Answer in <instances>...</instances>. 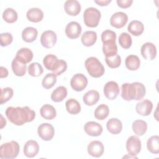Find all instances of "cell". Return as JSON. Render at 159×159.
<instances>
[{
    "instance_id": "obj_33",
    "label": "cell",
    "mask_w": 159,
    "mask_h": 159,
    "mask_svg": "<svg viewBox=\"0 0 159 159\" xmlns=\"http://www.w3.org/2000/svg\"><path fill=\"white\" fill-rule=\"evenodd\" d=\"M66 111L70 114H77L81 111V106L79 102L75 99L71 98L65 102Z\"/></svg>"
},
{
    "instance_id": "obj_12",
    "label": "cell",
    "mask_w": 159,
    "mask_h": 159,
    "mask_svg": "<svg viewBox=\"0 0 159 159\" xmlns=\"http://www.w3.org/2000/svg\"><path fill=\"white\" fill-rule=\"evenodd\" d=\"M119 91L120 89L118 84L114 81H108L104 85V94L106 98L109 100L115 99L117 97Z\"/></svg>"
},
{
    "instance_id": "obj_26",
    "label": "cell",
    "mask_w": 159,
    "mask_h": 159,
    "mask_svg": "<svg viewBox=\"0 0 159 159\" xmlns=\"http://www.w3.org/2000/svg\"><path fill=\"white\" fill-rule=\"evenodd\" d=\"M41 116L47 120L53 119L57 116V111L55 107L48 104H44L40 109Z\"/></svg>"
},
{
    "instance_id": "obj_8",
    "label": "cell",
    "mask_w": 159,
    "mask_h": 159,
    "mask_svg": "<svg viewBox=\"0 0 159 159\" xmlns=\"http://www.w3.org/2000/svg\"><path fill=\"white\" fill-rule=\"evenodd\" d=\"M142 145L139 138L135 135H132L128 138L126 142V149L129 155L137 157L141 151Z\"/></svg>"
},
{
    "instance_id": "obj_20",
    "label": "cell",
    "mask_w": 159,
    "mask_h": 159,
    "mask_svg": "<svg viewBox=\"0 0 159 159\" xmlns=\"http://www.w3.org/2000/svg\"><path fill=\"white\" fill-rule=\"evenodd\" d=\"M39 151V145L37 141L28 140L24 146V153L28 158H33L37 155Z\"/></svg>"
},
{
    "instance_id": "obj_24",
    "label": "cell",
    "mask_w": 159,
    "mask_h": 159,
    "mask_svg": "<svg viewBox=\"0 0 159 159\" xmlns=\"http://www.w3.org/2000/svg\"><path fill=\"white\" fill-rule=\"evenodd\" d=\"M38 31L33 27H27L22 32V40L27 43H31L35 41L37 37Z\"/></svg>"
},
{
    "instance_id": "obj_9",
    "label": "cell",
    "mask_w": 159,
    "mask_h": 159,
    "mask_svg": "<svg viewBox=\"0 0 159 159\" xmlns=\"http://www.w3.org/2000/svg\"><path fill=\"white\" fill-rule=\"evenodd\" d=\"M88 83V79L82 73H76L71 78L70 85L73 90L80 92L86 88Z\"/></svg>"
},
{
    "instance_id": "obj_5",
    "label": "cell",
    "mask_w": 159,
    "mask_h": 159,
    "mask_svg": "<svg viewBox=\"0 0 159 159\" xmlns=\"http://www.w3.org/2000/svg\"><path fill=\"white\" fill-rule=\"evenodd\" d=\"M84 65L89 75L93 78H99L104 74V66L96 57L88 58L84 62Z\"/></svg>"
},
{
    "instance_id": "obj_22",
    "label": "cell",
    "mask_w": 159,
    "mask_h": 159,
    "mask_svg": "<svg viewBox=\"0 0 159 159\" xmlns=\"http://www.w3.org/2000/svg\"><path fill=\"white\" fill-rule=\"evenodd\" d=\"M107 130L112 134H119L122 130V124L121 121L117 118L110 119L106 124Z\"/></svg>"
},
{
    "instance_id": "obj_40",
    "label": "cell",
    "mask_w": 159,
    "mask_h": 159,
    "mask_svg": "<svg viewBox=\"0 0 159 159\" xmlns=\"http://www.w3.org/2000/svg\"><path fill=\"white\" fill-rule=\"evenodd\" d=\"M119 43L124 49L129 48L132 43L131 36L126 32H122L119 37Z\"/></svg>"
},
{
    "instance_id": "obj_16",
    "label": "cell",
    "mask_w": 159,
    "mask_h": 159,
    "mask_svg": "<svg viewBox=\"0 0 159 159\" xmlns=\"http://www.w3.org/2000/svg\"><path fill=\"white\" fill-rule=\"evenodd\" d=\"M104 147L102 143L99 140L91 142L87 147V151L89 155L98 158L102 156L104 153Z\"/></svg>"
},
{
    "instance_id": "obj_6",
    "label": "cell",
    "mask_w": 159,
    "mask_h": 159,
    "mask_svg": "<svg viewBox=\"0 0 159 159\" xmlns=\"http://www.w3.org/2000/svg\"><path fill=\"white\" fill-rule=\"evenodd\" d=\"M19 145L14 140L3 143L0 147V158L2 159H13L19 153Z\"/></svg>"
},
{
    "instance_id": "obj_1",
    "label": "cell",
    "mask_w": 159,
    "mask_h": 159,
    "mask_svg": "<svg viewBox=\"0 0 159 159\" xmlns=\"http://www.w3.org/2000/svg\"><path fill=\"white\" fill-rule=\"evenodd\" d=\"M9 120L14 125H22L25 123L34 120L35 112L28 106L24 107H8L5 112Z\"/></svg>"
},
{
    "instance_id": "obj_28",
    "label": "cell",
    "mask_w": 159,
    "mask_h": 159,
    "mask_svg": "<svg viewBox=\"0 0 159 159\" xmlns=\"http://www.w3.org/2000/svg\"><path fill=\"white\" fill-rule=\"evenodd\" d=\"M81 40L84 46L91 47L97 40V34L96 32L92 30L86 31L81 35Z\"/></svg>"
},
{
    "instance_id": "obj_30",
    "label": "cell",
    "mask_w": 159,
    "mask_h": 159,
    "mask_svg": "<svg viewBox=\"0 0 159 159\" xmlns=\"http://www.w3.org/2000/svg\"><path fill=\"white\" fill-rule=\"evenodd\" d=\"M67 89L63 86H60L52 92L51 99L53 102H59L62 101L67 96Z\"/></svg>"
},
{
    "instance_id": "obj_3",
    "label": "cell",
    "mask_w": 159,
    "mask_h": 159,
    "mask_svg": "<svg viewBox=\"0 0 159 159\" xmlns=\"http://www.w3.org/2000/svg\"><path fill=\"white\" fill-rule=\"evenodd\" d=\"M43 63L45 68L52 71L57 76L61 75L66 70L67 63L61 59H58L57 57L53 54L47 55L43 59Z\"/></svg>"
},
{
    "instance_id": "obj_45",
    "label": "cell",
    "mask_w": 159,
    "mask_h": 159,
    "mask_svg": "<svg viewBox=\"0 0 159 159\" xmlns=\"http://www.w3.org/2000/svg\"><path fill=\"white\" fill-rule=\"evenodd\" d=\"M94 1L95 3H96L97 4H98L99 6H107L111 2V0H98V1L95 0Z\"/></svg>"
},
{
    "instance_id": "obj_29",
    "label": "cell",
    "mask_w": 159,
    "mask_h": 159,
    "mask_svg": "<svg viewBox=\"0 0 159 159\" xmlns=\"http://www.w3.org/2000/svg\"><path fill=\"white\" fill-rule=\"evenodd\" d=\"M11 67L14 74L17 76H23L27 70L26 64L20 62L16 57L12 60Z\"/></svg>"
},
{
    "instance_id": "obj_42",
    "label": "cell",
    "mask_w": 159,
    "mask_h": 159,
    "mask_svg": "<svg viewBox=\"0 0 159 159\" xmlns=\"http://www.w3.org/2000/svg\"><path fill=\"white\" fill-rule=\"evenodd\" d=\"M13 40L11 34L9 32L2 33L0 34V43L1 47H6L10 45Z\"/></svg>"
},
{
    "instance_id": "obj_43",
    "label": "cell",
    "mask_w": 159,
    "mask_h": 159,
    "mask_svg": "<svg viewBox=\"0 0 159 159\" xmlns=\"http://www.w3.org/2000/svg\"><path fill=\"white\" fill-rule=\"evenodd\" d=\"M133 3L132 0H117V4L121 8H128Z\"/></svg>"
},
{
    "instance_id": "obj_37",
    "label": "cell",
    "mask_w": 159,
    "mask_h": 159,
    "mask_svg": "<svg viewBox=\"0 0 159 159\" xmlns=\"http://www.w3.org/2000/svg\"><path fill=\"white\" fill-rule=\"evenodd\" d=\"M27 70L29 75L34 77L39 76L43 72V69L42 65L38 62H34L30 63L28 66Z\"/></svg>"
},
{
    "instance_id": "obj_19",
    "label": "cell",
    "mask_w": 159,
    "mask_h": 159,
    "mask_svg": "<svg viewBox=\"0 0 159 159\" xmlns=\"http://www.w3.org/2000/svg\"><path fill=\"white\" fill-rule=\"evenodd\" d=\"M81 4L76 0H68L64 4L66 13L71 16H77L81 11Z\"/></svg>"
},
{
    "instance_id": "obj_39",
    "label": "cell",
    "mask_w": 159,
    "mask_h": 159,
    "mask_svg": "<svg viewBox=\"0 0 159 159\" xmlns=\"http://www.w3.org/2000/svg\"><path fill=\"white\" fill-rule=\"evenodd\" d=\"M105 61L107 66L111 68H118L121 64V58L117 53L111 56L105 57Z\"/></svg>"
},
{
    "instance_id": "obj_15",
    "label": "cell",
    "mask_w": 159,
    "mask_h": 159,
    "mask_svg": "<svg viewBox=\"0 0 159 159\" xmlns=\"http://www.w3.org/2000/svg\"><path fill=\"white\" fill-rule=\"evenodd\" d=\"M140 53L145 60H153L157 56V48L153 43L146 42L141 47Z\"/></svg>"
},
{
    "instance_id": "obj_32",
    "label": "cell",
    "mask_w": 159,
    "mask_h": 159,
    "mask_svg": "<svg viewBox=\"0 0 159 159\" xmlns=\"http://www.w3.org/2000/svg\"><path fill=\"white\" fill-rule=\"evenodd\" d=\"M132 128L135 134L142 136L147 130V124L143 120H135L132 123Z\"/></svg>"
},
{
    "instance_id": "obj_36",
    "label": "cell",
    "mask_w": 159,
    "mask_h": 159,
    "mask_svg": "<svg viewBox=\"0 0 159 159\" xmlns=\"http://www.w3.org/2000/svg\"><path fill=\"white\" fill-rule=\"evenodd\" d=\"M2 18L7 23H14L17 20L18 15L14 9L8 7L4 11Z\"/></svg>"
},
{
    "instance_id": "obj_10",
    "label": "cell",
    "mask_w": 159,
    "mask_h": 159,
    "mask_svg": "<svg viewBox=\"0 0 159 159\" xmlns=\"http://www.w3.org/2000/svg\"><path fill=\"white\" fill-rule=\"evenodd\" d=\"M38 135L43 140L50 141L55 135V129L53 126L48 123L41 124L37 129Z\"/></svg>"
},
{
    "instance_id": "obj_27",
    "label": "cell",
    "mask_w": 159,
    "mask_h": 159,
    "mask_svg": "<svg viewBox=\"0 0 159 159\" xmlns=\"http://www.w3.org/2000/svg\"><path fill=\"white\" fill-rule=\"evenodd\" d=\"M127 30L134 36H139L143 32L144 25L142 22L134 20L128 25Z\"/></svg>"
},
{
    "instance_id": "obj_23",
    "label": "cell",
    "mask_w": 159,
    "mask_h": 159,
    "mask_svg": "<svg viewBox=\"0 0 159 159\" xmlns=\"http://www.w3.org/2000/svg\"><path fill=\"white\" fill-rule=\"evenodd\" d=\"M99 98V94L97 91L90 90L83 95V100L86 106H92L98 102Z\"/></svg>"
},
{
    "instance_id": "obj_11",
    "label": "cell",
    "mask_w": 159,
    "mask_h": 159,
    "mask_svg": "<svg viewBox=\"0 0 159 159\" xmlns=\"http://www.w3.org/2000/svg\"><path fill=\"white\" fill-rule=\"evenodd\" d=\"M57 40V34L52 30H46L40 37L41 45L46 48H51L55 45Z\"/></svg>"
},
{
    "instance_id": "obj_41",
    "label": "cell",
    "mask_w": 159,
    "mask_h": 159,
    "mask_svg": "<svg viewBox=\"0 0 159 159\" xmlns=\"http://www.w3.org/2000/svg\"><path fill=\"white\" fill-rule=\"evenodd\" d=\"M14 91L10 87H6L1 89V104H3L9 101L13 96Z\"/></svg>"
},
{
    "instance_id": "obj_7",
    "label": "cell",
    "mask_w": 159,
    "mask_h": 159,
    "mask_svg": "<svg viewBox=\"0 0 159 159\" xmlns=\"http://www.w3.org/2000/svg\"><path fill=\"white\" fill-rule=\"evenodd\" d=\"M101 14L100 11L93 7L86 9L83 13V20L84 24L89 27H96L100 21Z\"/></svg>"
},
{
    "instance_id": "obj_35",
    "label": "cell",
    "mask_w": 159,
    "mask_h": 159,
    "mask_svg": "<svg viewBox=\"0 0 159 159\" xmlns=\"http://www.w3.org/2000/svg\"><path fill=\"white\" fill-rule=\"evenodd\" d=\"M109 114V107L104 104H101L98 106L94 111V115L96 119L102 120L105 119Z\"/></svg>"
},
{
    "instance_id": "obj_2",
    "label": "cell",
    "mask_w": 159,
    "mask_h": 159,
    "mask_svg": "<svg viewBox=\"0 0 159 159\" xmlns=\"http://www.w3.org/2000/svg\"><path fill=\"white\" fill-rule=\"evenodd\" d=\"M145 93L146 89L145 86L139 82L125 83L121 86V97L127 101L142 100Z\"/></svg>"
},
{
    "instance_id": "obj_14",
    "label": "cell",
    "mask_w": 159,
    "mask_h": 159,
    "mask_svg": "<svg viewBox=\"0 0 159 159\" xmlns=\"http://www.w3.org/2000/svg\"><path fill=\"white\" fill-rule=\"evenodd\" d=\"M81 31L80 24L75 21L70 22L65 27L66 35L70 39H78L81 35Z\"/></svg>"
},
{
    "instance_id": "obj_4",
    "label": "cell",
    "mask_w": 159,
    "mask_h": 159,
    "mask_svg": "<svg viewBox=\"0 0 159 159\" xmlns=\"http://www.w3.org/2000/svg\"><path fill=\"white\" fill-rule=\"evenodd\" d=\"M116 34L111 30H106L101 34V40L103 43L102 52L105 57H109L117 53V47L116 43Z\"/></svg>"
},
{
    "instance_id": "obj_38",
    "label": "cell",
    "mask_w": 159,
    "mask_h": 159,
    "mask_svg": "<svg viewBox=\"0 0 159 159\" xmlns=\"http://www.w3.org/2000/svg\"><path fill=\"white\" fill-rule=\"evenodd\" d=\"M57 76L54 73H47L42 80V86L47 89L52 88L57 82Z\"/></svg>"
},
{
    "instance_id": "obj_46",
    "label": "cell",
    "mask_w": 159,
    "mask_h": 159,
    "mask_svg": "<svg viewBox=\"0 0 159 159\" xmlns=\"http://www.w3.org/2000/svg\"><path fill=\"white\" fill-rule=\"evenodd\" d=\"M1 129H2L6 124V119H4L3 116L2 114H1Z\"/></svg>"
},
{
    "instance_id": "obj_25",
    "label": "cell",
    "mask_w": 159,
    "mask_h": 159,
    "mask_svg": "<svg viewBox=\"0 0 159 159\" xmlns=\"http://www.w3.org/2000/svg\"><path fill=\"white\" fill-rule=\"evenodd\" d=\"M27 19L32 22H40L43 18V12L42 11L37 7H33L29 9L26 14Z\"/></svg>"
},
{
    "instance_id": "obj_18",
    "label": "cell",
    "mask_w": 159,
    "mask_h": 159,
    "mask_svg": "<svg viewBox=\"0 0 159 159\" xmlns=\"http://www.w3.org/2000/svg\"><path fill=\"white\" fill-rule=\"evenodd\" d=\"M153 109V104L148 99H144L138 103L135 106L137 112L142 116H148L152 112Z\"/></svg>"
},
{
    "instance_id": "obj_17",
    "label": "cell",
    "mask_w": 159,
    "mask_h": 159,
    "mask_svg": "<svg viewBox=\"0 0 159 159\" xmlns=\"http://www.w3.org/2000/svg\"><path fill=\"white\" fill-rule=\"evenodd\" d=\"M84 130L89 136L98 137L101 135L103 129L99 123L94 121H89L84 124Z\"/></svg>"
},
{
    "instance_id": "obj_21",
    "label": "cell",
    "mask_w": 159,
    "mask_h": 159,
    "mask_svg": "<svg viewBox=\"0 0 159 159\" xmlns=\"http://www.w3.org/2000/svg\"><path fill=\"white\" fill-rule=\"evenodd\" d=\"M34 55L31 50L28 48H22L19 49L16 55V58L21 63L27 64L32 61Z\"/></svg>"
},
{
    "instance_id": "obj_44",
    "label": "cell",
    "mask_w": 159,
    "mask_h": 159,
    "mask_svg": "<svg viewBox=\"0 0 159 159\" xmlns=\"http://www.w3.org/2000/svg\"><path fill=\"white\" fill-rule=\"evenodd\" d=\"M8 76V70L7 68L1 66L0 68V78H6Z\"/></svg>"
},
{
    "instance_id": "obj_31",
    "label": "cell",
    "mask_w": 159,
    "mask_h": 159,
    "mask_svg": "<svg viewBox=\"0 0 159 159\" xmlns=\"http://www.w3.org/2000/svg\"><path fill=\"white\" fill-rule=\"evenodd\" d=\"M125 65L128 70L135 71L140 67V60L137 55H129L125 58Z\"/></svg>"
},
{
    "instance_id": "obj_13",
    "label": "cell",
    "mask_w": 159,
    "mask_h": 159,
    "mask_svg": "<svg viewBox=\"0 0 159 159\" xmlns=\"http://www.w3.org/2000/svg\"><path fill=\"white\" fill-rule=\"evenodd\" d=\"M127 21L128 16L123 12H117L113 14L110 19L111 25L116 29H121L124 27Z\"/></svg>"
},
{
    "instance_id": "obj_34",
    "label": "cell",
    "mask_w": 159,
    "mask_h": 159,
    "mask_svg": "<svg viewBox=\"0 0 159 159\" xmlns=\"http://www.w3.org/2000/svg\"><path fill=\"white\" fill-rule=\"evenodd\" d=\"M147 147L152 153L158 154L159 153V137L153 135L150 137L147 142Z\"/></svg>"
}]
</instances>
